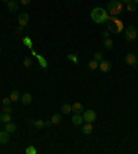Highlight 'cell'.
Returning <instances> with one entry per match:
<instances>
[{
  "label": "cell",
  "mask_w": 138,
  "mask_h": 154,
  "mask_svg": "<svg viewBox=\"0 0 138 154\" xmlns=\"http://www.w3.org/2000/svg\"><path fill=\"white\" fill-rule=\"evenodd\" d=\"M1 1H6V3H7V1H10V0H1Z\"/></svg>",
  "instance_id": "35"
},
{
  "label": "cell",
  "mask_w": 138,
  "mask_h": 154,
  "mask_svg": "<svg viewBox=\"0 0 138 154\" xmlns=\"http://www.w3.org/2000/svg\"><path fill=\"white\" fill-rule=\"evenodd\" d=\"M32 64H33V61H32V59H31V57H25V59H24V65H25L26 68L32 67Z\"/></svg>",
  "instance_id": "23"
},
{
  "label": "cell",
  "mask_w": 138,
  "mask_h": 154,
  "mask_svg": "<svg viewBox=\"0 0 138 154\" xmlns=\"http://www.w3.org/2000/svg\"><path fill=\"white\" fill-rule=\"evenodd\" d=\"M15 32L17 33H22V32H24V27H22V25H18L17 29H15Z\"/></svg>",
  "instance_id": "29"
},
{
  "label": "cell",
  "mask_w": 138,
  "mask_h": 154,
  "mask_svg": "<svg viewBox=\"0 0 138 154\" xmlns=\"http://www.w3.org/2000/svg\"><path fill=\"white\" fill-rule=\"evenodd\" d=\"M33 125H35L37 129H42V128L46 126V124H44V121H43V119H37V121H35V124H33Z\"/></svg>",
  "instance_id": "22"
},
{
  "label": "cell",
  "mask_w": 138,
  "mask_h": 154,
  "mask_svg": "<svg viewBox=\"0 0 138 154\" xmlns=\"http://www.w3.org/2000/svg\"><path fill=\"white\" fill-rule=\"evenodd\" d=\"M104 47L106 49V50H111L112 47H113V42H112L111 39H109V37H108V39H105V40H104Z\"/></svg>",
  "instance_id": "18"
},
{
  "label": "cell",
  "mask_w": 138,
  "mask_h": 154,
  "mask_svg": "<svg viewBox=\"0 0 138 154\" xmlns=\"http://www.w3.org/2000/svg\"><path fill=\"white\" fill-rule=\"evenodd\" d=\"M0 121H1V112H0Z\"/></svg>",
  "instance_id": "36"
},
{
  "label": "cell",
  "mask_w": 138,
  "mask_h": 154,
  "mask_svg": "<svg viewBox=\"0 0 138 154\" xmlns=\"http://www.w3.org/2000/svg\"><path fill=\"white\" fill-rule=\"evenodd\" d=\"M72 111H73L75 114H83V111H84L83 104H82V103H73V104H72Z\"/></svg>",
  "instance_id": "11"
},
{
  "label": "cell",
  "mask_w": 138,
  "mask_h": 154,
  "mask_svg": "<svg viewBox=\"0 0 138 154\" xmlns=\"http://www.w3.org/2000/svg\"><path fill=\"white\" fill-rule=\"evenodd\" d=\"M10 140V133L7 132V131H1L0 132V144H6L7 142Z\"/></svg>",
  "instance_id": "10"
},
{
  "label": "cell",
  "mask_w": 138,
  "mask_h": 154,
  "mask_svg": "<svg viewBox=\"0 0 138 154\" xmlns=\"http://www.w3.org/2000/svg\"><path fill=\"white\" fill-rule=\"evenodd\" d=\"M25 151H26L28 154H36V151H37V150L35 149V147H33V146H29V147H28V149L25 150Z\"/></svg>",
  "instance_id": "27"
},
{
  "label": "cell",
  "mask_w": 138,
  "mask_h": 154,
  "mask_svg": "<svg viewBox=\"0 0 138 154\" xmlns=\"http://www.w3.org/2000/svg\"><path fill=\"white\" fill-rule=\"evenodd\" d=\"M3 112L4 114H13V108L10 106H3Z\"/></svg>",
  "instance_id": "26"
},
{
  "label": "cell",
  "mask_w": 138,
  "mask_h": 154,
  "mask_svg": "<svg viewBox=\"0 0 138 154\" xmlns=\"http://www.w3.org/2000/svg\"><path fill=\"white\" fill-rule=\"evenodd\" d=\"M94 60H97L98 63H101L102 60H104V56H102V53H100V52H97V53L94 54Z\"/></svg>",
  "instance_id": "25"
},
{
  "label": "cell",
  "mask_w": 138,
  "mask_h": 154,
  "mask_svg": "<svg viewBox=\"0 0 138 154\" xmlns=\"http://www.w3.org/2000/svg\"><path fill=\"white\" fill-rule=\"evenodd\" d=\"M10 99H11V101H18V100H21V95H20V92L18 90H13L11 92V95H10Z\"/></svg>",
  "instance_id": "16"
},
{
  "label": "cell",
  "mask_w": 138,
  "mask_h": 154,
  "mask_svg": "<svg viewBox=\"0 0 138 154\" xmlns=\"http://www.w3.org/2000/svg\"><path fill=\"white\" fill-rule=\"evenodd\" d=\"M133 3H135V4L138 6V0H133Z\"/></svg>",
  "instance_id": "34"
},
{
  "label": "cell",
  "mask_w": 138,
  "mask_h": 154,
  "mask_svg": "<svg viewBox=\"0 0 138 154\" xmlns=\"http://www.w3.org/2000/svg\"><path fill=\"white\" fill-rule=\"evenodd\" d=\"M109 33H111L109 31H104L102 32V37H104V39H108V37H109Z\"/></svg>",
  "instance_id": "30"
},
{
  "label": "cell",
  "mask_w": 138,
  "mask_h": 154,
  "mask_svg": "<svg viewBox=\"0 0 138 154\" xmlns=\"http://www.w3.org/2000/svg\"><path fill=\"white\" fill-rule=\"evenodd\" d=\"M122 1H123V4H128V3H131L133 0H122Z\"/></svg>",
  "instance_id": "33"
},
{
  "label": "cell",
  "mask_w": 138,
  "mask_h": 154,
  "mask_svg": "<svg viewBox=\"0 0 138 154\" xmlns=\"http://www.w3.org/2000/svg\"><path fill=\"white\" fill-rule=\"evenodd\" d=\"M61 111H62V114H69V112H72V106L68 104V103H65L61 107Z\"/></svg>",
  "instance_id": "17"
},
{
  "label": "cell",
  "mask_w": 138,
  "mask_h": 154,
  "mask_svg": "<svg viewBox=\"0 0 138 154\" xmlns=\"http://www.w3.org/2000/svg\"><path fill=\"white\" fill-rule=\"evenodd\" d=\"M11 103H13V101H11L10 97H6V99H3V106H10Z\"/></svg>",
  "instance_id": "28"
},
{
  "label": "cell",
  "mask_w": 138,
  "mask_h": 154,
  "mask_svg": "<svg viewBox=\"0 0 138 154\" xmlns=\"http://www.w3.org/2000/svg\"><path fill=\"white\" fill-rule=\"evenodd\" d=\"M1 121H3V122H10L11 114H4V112H3V114H1Z\"/></svg>",
  "instance_id": "24"
},
{
  "label": "cell",
  "mask_w": 138,
  "mask_h": 154,
  "mask_svg": "<svg viewBox=\"0 0 138 154\" xmlns=\"http://www.w3.org/2000/svg\"><path fill=\"white\" fill-rule=\"evenodd\" d=\"M7 8H8V11H11V13H15V11L18 10V3H17V0L7 1Z\"/></svg>",
  "instance_id": "14"
},
{
  "label": "cell",
  "mask_w": 138,
  "mask_h": 154,
  "mask_svg": "<svg viewBox=\"0 0 138 154\" xmlns=\"http://www.w3.org/2000/svg\"><path fill=\"white\" fill-rule=\"evenodd\" d=\"M124 63L130 65V67H135L137 65V56L134 53H128L126 54V57H124Z\"/></svg>",
  "instance_id": "6"
},
{
  "label": "cell",
  "mask_w": 138,
  "mask_h": 154,
  "mask_svg": "<svg viewBox=\"0 0 138 154\" xmlns=\"http://www.w3.org/2000/svg\"><path fill=\"white\" fill-rule=\"evenodd\" d=\"M83 119H84V122H94L97 118V114L94 110H87V111H83Z\"/></svg>",
  "instance_id": "5"
},
{
  "label": "cell",
  "mask_w": 138,
  "mask_h": 154,
  "mask_svg": "<svg viewBox=\"0 0 138 154\" xmlns=\"http://www.w3.org/2000/svg\"><path fill=\"white\" fill-rule=\"evenodd\" d=\"M29 3H31V0H21V4L22 6H28Z\"/></svg>",
  "instance_id": "31"
},
{
  "label": "cell",
  "mask_w": 138,
  "mask_h": 154,
  "mask_svg": "<svg viewBox=\"0 0 138 154\" xmlns=\"http://www.w3.org/2000/svg\"><path fill=\"white\" fill-rule=\"evenodd\" d=\"M61 121H62L61 114H54L53 117H51V122H53V124H59Z\"/></svg>",
  "instance_id": "21"
},
{
  "label": "cell",
  "mask_w": 138,
  "mask_h": 154,
  "mask_svg": "<svg viewBox=\"0 0 138 154\" xmlns=\"http://www.w3.org/2000/svg\"><path fill=\"white\" fill-rule=\"evenodd\" d=\"M135 8H137V4L133 3V1H131V3H128V4H126V10H127L128 13H134Z\"/></svg>",
  "instance_id": "19"
},
{
  "label": "cell",
  "mask_w": 138,
  "mask_h": 154,
  "mask_svg": "<svg viewBox=\"0 0 138 154\" xmlns=\"http://www.w3.org/2000/svg\"><path fill=\"white\" fill-rule=\"evenodd\" d=\"M28 22H29V16H28L26 13H21L18 16V24L22 25V27H26Z\"/></svg>",
  "instance_id": "8"
},
{
  "label": "cell",
  "mask_w": 138,
  "mask_h": 154,
  "mask_svg": "<svg viewBox=\"0 0 138 154\" xmlns=\"http://www.w3.org/2000/svg\"><path fill=\"white\" fill-rule=\"evenodd\" d=\"M0 52H1V47H0Z\"/></svg>",
  "instance_id": "38"
},
{
  "label": "cell",
  "mask_w": 138,
  "mask_h": 154,
  "mask_svg": "<svg viewBox=\"0 0 138 154\" xmlns=\"http://www.w3.org/2000/svg\"><path fill=\"white\" fill-rule=\"evenodd\" d=\"M21 101H22V104L29 106V104L32 103V95H31V93H24V95L21 96Z\"/></svg>",
  "instance_id": "12"
},
{
  "label": "cell",
  "mask_w": 138,
  "mask_h": 154,
  "mask_svg": "<svg viewBox=\"0 0 138 154\" xmlns=\"http://www.w3.org/2000/svg\"><path fill=\"white\" fill-rule=\"evenodd\" d=\"M98 68H100L101 72H109L112 69V63L108 61V60H102L101 63H100V65H98Z\"/></svg>",
  "instance_id": "7"
},
{
  "label": "cell",
  "mask_w": 138,
  "mask_h": 154,
  "mask_svg": "<svg viewBox=\"0 0 138 154\" xmlns=\"http://www.w3.org/2000/svg\"><path fill=\"white\" fill-rule=\"evenodd\" d=\"M106 11H108L109 16L117 17L124 11V4H123L122 0H112L111 3L108 4V7H106Z\"/></svg>",
  "instance_id": "2"
},
{
  "label": "cell",
  "mask_w": 138,
  "mask_h": 154,
  "mask_svg": "<svg viewBox=\"0 0 138 154\" xmlns=\"http://www.w3.org/2000/svg\"><path fill=\"white\" fill-rule=\"evenodd\" d=\"M105 24L108 27V31L112 32V33H119V32L123 31V21H120L116 17L109 16V18H108V21Z\"/></svg>",
  "instance_id": "3"
},
{
  "label": "cell",
  "mask_w": 138,
  "mask_h": 154,
  "mask_svg": "<svg viewBox=\"0 0 138 154\" xmlns=\"http://www.w3.org/2000/svg\"><path fill=\"white\" fill-rule=\"evenodd\" d=\"M137 65H138V59H137Z\"/></svg>",
  "instance_id": "37"
},
{
  "label": "cell",
  "mask_w": 138,
  "mask_h": 154,
  "mask_svg": "<svg viewBox=\"0 0 138 154\" xmlns=\"http://www.w3.org/2000/svg\"><path fill=\"white\" fill-rule=\"evenodd\" d=\"M83 122H84V119H83V115H82V114H75L73 117H72V124L76 125V126H80Z\"/></svg>",
  "instance_id": "9"
},
{
  "label": "cell",
  "mask_w": 138,
  "mask_h": 154,
  "mask_svg": "<svg viewBox=\"0 0 138 154\" xmlns=\"http://www.w3.org/2000/svg\"><path fill=\"white\" fill-rule=\"evenodd\" d=\"M124 37H126L127 42H134L137 39V28L134 25H128L124 31Z\"/></svg>",
  "instance_id": "4"
},
{
  "label": "cell",
  "mask_w": 138,
  "mask_h": 154,
  "mask_svg": "<svg viewBox=\"0 0 138 154\" xmlns=\"http://www.w3.org/2000/svg\"><path fill=\"white\" fill-rule=\"evenodd\" d=\"M4 129L8 133H14L17 131V125L14 122H11V121H10V122H6V128H4Z\"/></svg>",
  "instance_id": "15"
},
{
  "label": "cell",
  "mask_w": 138,
  "mask_h": 154,
  "mask_svg": "<svg viewBox=\"0 0 138 154\" xmlns=\"http://www.w3.org/2000/svg\"><path fill=\"white\" fill-rule=\"evenodd\" d=\"M82 132L84 133V135H91V132H93V124L91 122L83 124V126H82Z\"/></svg>",
  "instance_id": "13"
},
{
  "label": "cell",
  "mask_w": 138,
  "mask_h": 154,
  "mask_svg": "<svg viewBox=\"0 0 138 154\" xmlns=\"http://www.w3.org/2000/svg\"><path fill=\"white\" fill-rule=\"evenodd\" d=\"M90 17L95 24H105V22L108 21V18H109V14H108V11H106L105 8H102V7H95V8L91 10Z\"/></svg>",
  "instance_id": "1"
},
{
  "label": "cell",
  "mask_w": 138,
  "mask_h": 154,
  "mask_svg": "<svg viewBox=\"0 0 138 154\" xmlns=\"http://www.w3.org/2000/svg\"><path fill=\"white\" fill-rule=\"evenodd\" d=\"M44 124H46V126H51V125H53V122H51V119H50V121H47V122H46V121H44Z\"/></svg>",
  "instance_id": "32"
},
{
  "label": "cell",
  "mask_w": 138,
  "mask_h": 154,
  "mask_svg": "<svg viewBox=\"0 0 138 154\" xmlns=\"http://www.w3.org/2000/svg\"><path fill=\"white\" fill-rule=\"evenodd\" d=\"M98 65H100V63H98L97 60H91L90 63H89V68H90L91 71H94V69L98 68Z\"/></svg>",
  "instance_id": "20"
}]
</instances>
